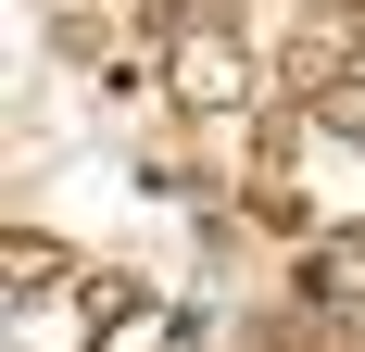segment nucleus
I'll use <instances>...</instances> for the list:
<instances>
[{"instance_id": "nucleus-1", "label": "nucleus", "mask_w": 365, "mask_h": 352, "mask_svg": "<svg viewBox=\"0 0 365 352\" xmlns=\"http://www.w3.org/2000/svg\"><path fill=\"white\" fill-rule=\"evenodd\" d=\"M353 63H365V13H353V0H315V13L277 38V88H290V101L353 88Z\"/></svg>"}, {"instance_id": "nucleus-2", "label": "nucleus", "mask_w": 365, "mask_h": 352, "mask_svg": "<svg viewBox=\"0 0 365 352\" xmlns=\"http://www.w3.org/2000/svg\"><path fill=\"white\" fill-rule=\"evenodd\" d=\"M177 101L189 113H227V101H252V63H240V38H177Z\"/></svg>"}, {"instance_id": "nucleus-3", "label": "nucleus", "mask_w": 365, "mask_h": 352, "mask_svg": "<svg viewBox=\"0 0 365 352\" xmlns=\"http://www.w3.org/2000/svg\"><path fill=\"white\" fill-rule=\"evenodd\" d=\"M315 113H328L340 139H365V76H353V88H328V101H315Z\"/></svg>"}, {"instance_id": "nucleus-4", "label": "nucleus", "mask_w": 365, "mask_h": 352, "mask_svg": "<svg viewBox=\"0 0 365 352\" xmlns=\"http://www.w3.org/2000/svg\"><path fill=\"white\" fill-rule=\"evenodd\" d=\"M151 13H164V0H151Z\"/></svg>"}]
</instances>
